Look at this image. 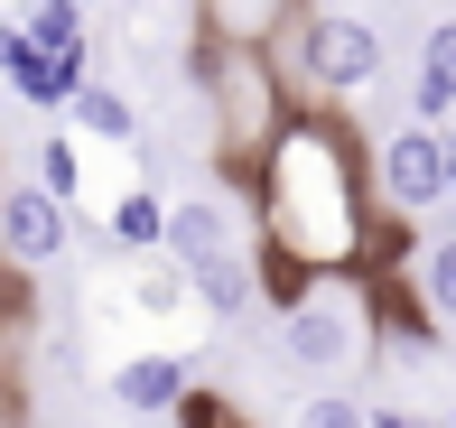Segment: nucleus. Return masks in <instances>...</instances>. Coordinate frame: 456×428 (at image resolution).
Returning <instances> with one entry per match:
<instances>
[{
    "label": "nucleus",
    "instance_id": "nucleus-1",
    "mask_svg": "<svg viewBox=\"0 0 456 428\" xmlns=\"http://www.w3.org/2000/svg\"><path fill=\"white\" fill-rule=\"evenodd\" d=\"M242 196H252V223H261V242H252L261 289L280 308L326 289V279H363L372 271L382 187H372V140L345 121V103H298Z\"/></svg>",
    "mask_w": 456,
    "mask_h": 428
},
{
    "label": "nucleus",
    "instance_id": "nucleus-2",
    "mask_svg": "<svg viewBox=\"0 0 456 428\" xmlns=\"http://www.w3.org/2000/svg\"><path fill=\"white\" fill-rule=\"evenodd\" d=\"M186 75H196V103L215 121V168L224 187H252V168L271 158V140L289 131V112H298V85L280 75L271 47H186Z\"/></svg>",
    "mask_w": 456,
    "mask_h": 428
},
{
    "label": "nucleus",
    "instance_id": "nucleus-3",
    "mask_svg": "<svg viewBox=\"0 0 456 428\" xmlns=\"http://www.w3.org/2000/svg\"><path fill=\"white\" fill-rule=\"evenodd\" d=\"M271 56H280L289 85H298V103H345V93H363L372 75H382V19H363V10H307Z\"/></svg>",
    "mask_w": 456,
    "mask_h": 428
},
{
    "label": "nucleus",
    "instance_id": "nucleus-4",
    "mask_svg": "<svg viewBox=\"0 0 456 428\" xmlns=\"http://www.w3.org/2000/svg\"><path fill=\"white\" fill-rule=\"evenodd\" d=\"M372 317H363V279H326V289L289 298L280 308V354L298 363V373H345V363L372 354Z\"/></svg>",
    "mask_w": 456,
    "mask_h": 428
},
{
    "label": "nucleus",
    "instance_id": "nucleus-5",
    "mask_svg": "<svg viewBox=\"0 0 456 428\" xmlns=\"http://www.w3.org/2000/svg\"><path fill=\"white\" fill-rule=\"evenodd\" d=\"M372 187H382V214L401 223H428L456 206V158H447V131L428 121H401V131L372 140Z\"/></svg>",
    "mask_w": 456,
    "mask_h": 428
},
{
    "label": "nucleus",
    "instance_id": "nucleus-6",
    "mask_svg": "<svg viewBox=\"0 0 456 428\" xmlns=\"http://www.w3.org/2000/svg\"><path fill=\"white\" fill-rule=\"evenodd\" d=\"M75 242V206L47 187V177H10L0 187V271H47V261H66Z\"/></svg>",
    "mask_w": 456,
    "mask_h": 428
},
{
    "label": "nucleus",
    "instance_id": "nucleus-7",
    "mask_svg": "<svg viewBox=\"0 0 456 428\" xmlns=\"http://www.w3.org/2000/svg\"><path fill=\"white\" fill-rule=\"evenodd\" d=\"M102 392H112L121 419H177L186 400H196V363L186 354H121Z\"/></svg>",
    "mask_w": 456,
    "mask_h": 428
},
{
    "label": "nucleus",
    "instance_id": "nucleus-8",
    "mask_svg": "<svg viewBox=\"0 0 456 428\" xmlns=\"http://www.w3.org/2000/svg\"><path fill=\"white\" fill-rule=\"evenodd\" d=\"M317 0H196V37L205 47H280Z\"/></svg>",
    "mask_w": 456,
    "mask_h": 428
},
{
    "label": "nucleus",
    "instance_id": "nucleus-9",
    "mask_svg": "<svg viewBox=\"0 0 456 428\" xmlns=\"http://www.w3.org/2000/svg\"><path fill=\"white\" fill-rule=\"evenodd\" d=\"M410 121H428V131H456V10H438V19H428V37H419Z\"/></svg>",
    "mask_w": 456,
    "mask_h": 428
},
{
    "label": "nucleus",
    "instance_id": "nucleus-10",
    "mask_svg": "<svg viewBox=\"0 0 456 428\" xmlns=\"http://www.w3.org/2000/svg\"><path fill=\"white\" fill-rule=\"evenodd\" d=\"M66 112H75V131H85V140H112V149H131V140H140V103H131L121 85H85Z\"/></svg>",
    "mask_w": 456,
    "mask_h": 428
},
{
    "label": "nucleus",
    "instance_id": "nucleus-11",
    "mask_svg": "<svg viewBox=\"0 0 456 428\" xmlns=\"http://www.w3.org/2000/svg\"><path fill=\"white\" fill-rule=\"evenodd\" d=\"M19 28H28L47 56H85V19H75V0H19Z\"/></svg>",
    "mask_w": 456,
    "mask_h": 428
},
{
    "label": "nucleus",
    "instance_id": "nucleus-12",
    "mask_svg": "<svg viewBox=\"0 0 456 428\" xmlns=\"http://www.w3.org/2000/svg\"><path fill=\"white\" fill-rule=\"evenodd\" d=\"M419 298H428L438 326H456V233L447 242H419Z\"/></svg>",
    "mask_w": 456,
    "mask_h": 428
},
{
    "label": "nucleus",
    "instance_id": "nucleus-13",
    "mask_svg": "<svg viewBox=\"0 0 456 428\" xmlns=\"http://www.w3.org/2000/svg\"><path fill=\"white\" fill-rule=\"evenodd\" d=\"M298 428H372V410L354 392H307L298 400Z\"/></svg>",
    "mask_w": 456,
    "mask_h": 428
},
{
    "label": "nucleus",
    "instance_id": "nucleus-14",
    "mask_svg": "<svg viewBox=\"0 0 456 428\" xmlns=\"http://www.w3.org/2000/svg\"><path fill=\"white\" fill-rule=\"evenodd\" d=\"M37 177H47L56 196L75 206V187H85V168H75V140H47V158H37Z\"/></svg>",
    "mask_w": 456,
    "mask_h": 428
},
{
    "label": "nucleus",
    "instance_id": "nucleus-15",
    "mask_svg": "<svg viewBox=\"0 0 456 428\" xmlns=\"http://www.w3.org/2000/svg\"><path fill=\"white\" fill-rule=\"evenodd\" d=\"M177 419H186V428H242L233 410H224V400H205V392H196V400H186V410H177Z\"/></svg>",
    "mask_w": 456,
    "mask_h": 428
},
{
    "label": "nucleus",
    "instance_id": "nucleus-16",
    "mask_svg": "<svg viewBox=\"0 0 456 428\" xmlns=\"http://www.w3.org/2000/svg\"><path fill=\"white\" fill-rule=\"evenodd\" d=\"M10 298H19V289H10V279H0V317H10Z\"/></svg>",
    "mask_w": 456,
    "mask_h": 428
},
{
    "label": "nucleus",
    "instance_id": "nucleus-17",
    "mask_svg": "<svg viewBox=\"0 0 456 428\" xmlns=\"http://www.w3.org/2000/svg\"><path fill=\"white\" fill-rule=\"evenodd\" d=\"M447 158H456V131H447Z\"/></svg>",
    "mask_w": 456,
    "mask_h": 428
}]
</instances>
